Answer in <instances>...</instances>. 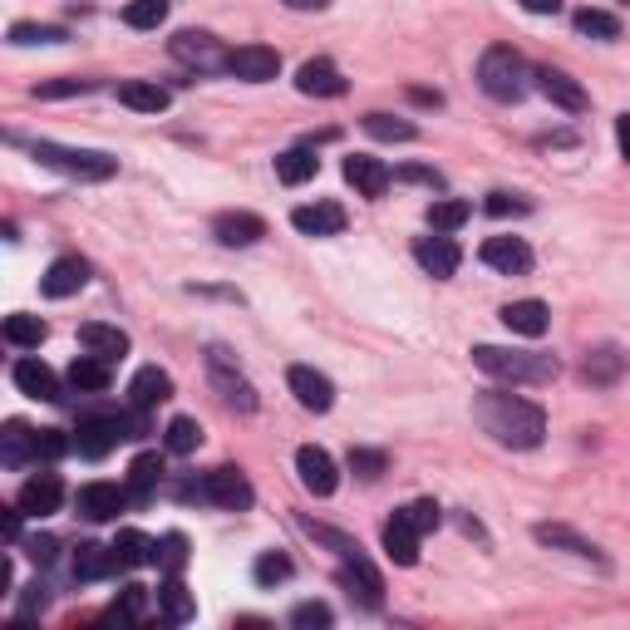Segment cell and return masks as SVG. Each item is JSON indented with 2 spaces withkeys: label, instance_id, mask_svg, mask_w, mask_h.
I'll use <instances>...</instances> for the list:
<instances>
[{
  "label": "cell",
  "instance_id": "f35d334b",
  "mask_svg": "<svg viewBox=\"0 0 630 630\" xmlns=\"http://www.w3.org/2000/svg\"><path fill=\"white\" fill-rule=\"evenodd\" d=\"M621 370H626L621 345H601V350L586 355V380H591V384H616V380H621Z\"/></svg>",
  "mask_w": 630,
  "mask_h": 630
},
{
  "label": "cell",
  "instance_id": "9a60e30c",
  "mask_svg": "<svg viewBox=\"0 0 630 630\" xmlns=\"http://www.w3.org/2000/svg\"><path fill=\"white\" fill-rule=\"evenodd\" d=\"M227 74H237V80H247V84H267L281 74V54L271 45H237L227 60Z\"/></svg>",
  "mask_w": 630,
  "mask_h": 630
},
{
  "label": "cell",
  "instance_id": "f1b7e54d",
  "mask_svg": "<svg viewBox=\"0 0 630 630\" xmlns=\"http://www.w3.org/2000/svg\"><path fill=\"white\" fill-rule=\"evenodd\" d=\"M503 326L513 330V335H527V340H541L551 326V311L541 301H513L503 306Z\"/></svg>",
  "mask_w": 630,
  "mask_h": 630
},
{
  "label": "cell",
  "instance_id": "6da1fadb",
  "mask_svg": "<svg viewBox=\"0 0 630 630\" xmlns=\"http://www.w3.org/2000/svg\"><path fill=\"white\" fill-rule=\"evenodd\" d=\"M473 419L483 424V434H493L503 448H537L547 438V414L541 404L523 400L513 390H483L473 400Z\"/></svg>",
  "mask_w": 630,
  "mask_h": 630
},
{
  "label": "cell",
  "instance_id": "8fae6325",
  "mask_svg": "<svg viewBox=\"0 0 630 630\" xmlns=\"http://www.w3.org/2000/svg\"><path fill=\"white\" fill-rule=\"evenodd\" d=\"M533 84H537V90L547 94L557 109H567V114H586V109H591V94H586L567 70H551V64H541V70H533Z\"/></svg>",
  "mask_w": 630,
  "mask_h": 630
},
{
  "label": "cell",
  "instance_id": "f6af8a7d",
  "mask_svg": "<svg viewBox=\"0 0 630 630\" xmlns=\"http://www.w3.org/2000/svg\"><path fill=\"white\" fill-rule=\"evenodd\" d=\"M70 40V30L64 25H10V45H64Z\"/></svg>",
  "mask_w": 630,
  "mask_h": 630
},
{
  "label": "cell",
  "instance_id": "836d02e7",
  "mask_svg": "<svg viewBox=\"0 0 630 630\" xmlns=\"http://www.w3.org/2000/svg\"><path fill=\"white\" fill-rule=\"evenodd\" d=\"M114 561H118V571L153 567V537H143L138 527H124V533L114 537Z\"/></svg>",
  "mask_w": 630,
  "mask_h": 630
},
{
  "label": "cell",
  "instance_id": "9c48e42d",
  "mask_svg": "<svg viewBox=\"0 0 630 630\" xmlns=\"http://www.w3.org/2000/svg\"><path fill=\"white\" fill-rule=\"evenodd\" d=\"M414 261L434 276V281H448V276H458V267H463V251H458V241H453L448 231H434V237L414 241Z\"/></svg>",
  "mask_w": 630,
  "mask_h": 630
},
{
  "label": "cell",
  "instance_id": "681fc988",
  "mask_svg": "<svg viewBox=\"0 0 630 630\" xmlns=\"http://www.w3.org/2000/svg\"><path fill=\"white\" fill-rule=\"evenodd\" d=\"M345 463H350V473H355V478H364V483H374L384 468H390V458H384L380 448H350Z\"/></svg>",
  "mask_w": 630,
  "mask_h": 630
},
{
  "label": "cell",
  "instance_id": "4316f807",
  "mask_svg": "<svg viewBox=\"0 0 630 630\" xmlns=\"http://www.w3.org/2000/svg\"><path fill=\"white\" fill-rule=\"evenodd\" d=\"M80 345L90 350V355H99V360H124L128 355V335L118 326H104V320H90V326H80Z\"/></svg>",
  "mask_w": 630,
  "mask_h": 630
},
{
  "label": "cell",
  "instance_id": "f907efd6",
  "mask_svg": "<svg viewBox=\"0 0 630 630\" xmlns=\"http://www.w3.org/2000/svg\"><path fill=\"white\" fill-rule=\"evenodd\" d=\"M330 621H335V611H330L326 601H301V606L291 611V626H296V630H326Z\"/></svg>",
  "mask_w": 630,
  "mask_h": 630
},
{
  "label": "cell",
  "instance_id": "d6986e66",
  "mask_svg": "<svg viewBox=\"0 0 630 630\" xmlns=\"http://www.w3.org/2000/svg\"><path fill=\"white\" fill-rule=\"evenodd\" d=\"M533 537L541 541V547H557V551H571V557H581V561H596V567H611V561H606V551L596 547V541H586L581 533H571L567 523H537Z\"/></svg>",
  "mask_w": 630,
  "mask_h": 630
},
{
  "label": "cell",
  "instance_id": "680465c9",
  "mask_svg": "<svg viewBox=\"0 0 630 630\" xmlns=\"http://www.w3.org/2000/svg\"><path fill=\"white\" fill-rule=\"evenodd\" d=\"M20 517H25V513H20V503H16V507H0V527H6V541H10V547L20 541Z\"/></svg>",
  "mask_w": 630,
  "mask_h": 630
},
{
  "label": "cell",
  "instance_id": "e0dca14e",
  "mask_svg": "<svg viewBox=\"0 0 630 630\" xmlns=\"http://www.w3.org/2000/svg\"><path fill=\"white\" fill-rule=\"evenodd\" d=\"M478 257H483V267H493L503 276H527L533 271V247H527L523 237H488Z\"/></svg>",
  "mask_w": 630,
  "mask_h": 630
},
{
  "label": "cell",
  "instance_id": "7c38bea8",
  "mask_svg": "<svg viewBox=\"0 0 630 630\" xmlns=\"http://www.w3.org/2000/svg\"><path fill=\"white\" fill-rule=\"evenodd\" d=\"M286 384H291L296 404L311 409V414H326V409L335 404V384L320 370H311V364H291V370H286Z\"/></svg>",
  "mask_w": 630,
  "mask_h": 630
},
{
  "label": "cell",
  "instance_id": "484cf974",
  "mask_svg": "<svg viewBox=\"0 0 630 630\" xmlns=\"http://www.w3.org/2000/svg\"><path fill=\"white\" fill-rule=\"evenodd\" d=\"M163 400H173V374L158 370V364H143L134 380H128V404L134 409H158Z\"/></svg>",
  "mask_w": 630,
  "mask_h": 630
},
{
  "label": "cell",
  "instance_id": "44dd1931",
  "mask_svg": "<svg viewBox=\"0 0 630 630\" xmlns=\"http://www.w3.org/2000/svg\"><path fill=\"white\" fill-rule=\"evenodd\" d=\"M291 227L301 237H340L345 231V207L340 203H306L291 213Z\"/></svg>",
  "mask_w": 630,
  "mask_h": 630
},
{
  "label": "cell",
  "instance_id": "30bf717a",
  "mask_svg": "<svg viewBox=\"0 0 630 630\" xmlns=\"http://www.w3.org/2000/svg\"><path fill=\"white\" fill-rule=\"evenodd\" d=\"M10 380H16V390H20V394H30V400H40V404H60V400H64V390H60V374H54L45 360H35V355L16 360V370H10Z\"/></svg>",
  "mask_w": 630,
  "mask_h": 630
},
{
  "label": "cell",
  "instance_id": "83f0119b",
  "mask_svg": "<svg viewBox=\"0 0 630 630\" xmlns=\"http://www.w3.org/2000/svg\"><path fill=\"white\" fill-rule=\"evenodd\" d=\"M158 611H163V621L168 626H187L197 616V601L183 586V571H168V581L158 586Z\"/></svg>",
  "mask_w": 630,
  "mask_h": 630
},
{
  "label": "cell",
  "instance_id": "7dc6e473",
  "mask_svg": "<svg viewBox=\"0 0 630 630\" xmlns=\"http://www.w3.org/2000/svg\"><path fill=\"white\" fill-rule=\"evenodd\" d=\"M291 557H281V551H261L257 557V567H251V577H257V586H281V581H291Z\"/></svg>",
  "mask_w": 630,
  "mask_h": 630
},
{
  "label": "cell",
  "instance_id": "603a6c76",
  "mask_svg": "<svg viewBox=\"0 0 630 630\" xmlns=\"http://www.w3.org/2000/svg\"><path fill=\"white\" fill-rule=\"evenodd\" d=\"M296 90L306 99H340L345 94V74H340L330 60H306L301 70H296Z\"/></svg>",
  "mask_w": 630,
  "mask_h": 630
},
{
  "label": "cell",
  "instance_id": "5bb4252c",
  "mask_svg": "<svg viewBox=\"0 0 630 630\" xmlns=\"http://www.w3.org/2000/svg\"><path fill=\"white\" fill-rule=\"evenodd\" d=\"M296 473H301V483H306V493H316V497H330L340 488V473H335V458H330L326 448H316V444H306V448H296Z\"/></svg>",
  "mask_w": 630,
  "mask_h": 630
},
{
  "label": "cell",
  "instance_id": "d590c367",
  "mask_svg": "<svg viewBox=\"0 0 630 630\" xmlns=\"http://www.w3.org/2000/svg\"><path fill=\"white\" fill-rule=\"evenodd\" d=\"M70 384L80 394H104L109 384H114V370H109V360H99V355H80L70 364Z\"/></svg>",
  "mask_w": 630,
  "mask_h": 630
},
{
  "label": "cell",
  "instance_id": "60d3db41",
  "mask_svg": "<svg viewBox=\"0 0 630 630\" xmlns=\"http://www.w3.org/2000/svg\"><path fill=\"white\" fill-rule=\"evenodd\" d=\"M163 448L178 453V458L197 453V448H203V424H197V419H173V424L163 428Z\"/></svg>",
  "mask_w": 630,
  "mask_h": 630
},
{
  "label": "cell",
  "instance_id": "94428289",
  "mask_svg": "<svg viewBox=\"0 0 630 630\" xmlns=\"http://www.w3.org/2000/svg\"><path fill=\"white\" fill-rule=\"evenodd\" d=\"M616 143H621V158L630 163V114L616 118Z\"/></svg>",
  "mask_w": 630,
  "mask_h": 630
},
{
  "label": "cell",
  "instance_id": "5b68a950",
  "mask_svg": "<svg viewBox=\"0 0 630 630\" xmlns=\"http://www.w3.org/2000/svg\"><path fill=\"white\" fill-rule=\"evenodd\" d=\"M183 503H207V507H223V513H247L251 503H257V493H251L247 473L231 468V463H223V468L203 473V478L183 483Z\"/></svg>",
  "mask_w": 630,
  "mask_h": 630
},
{
  "label": "cell",
  "instance_id": "cb8c5ba5",
  "mask_svg": "<svg viewBox=\"0 0 630 630\" xmlns=\"http://www.w3.org/2000/svg\"><path fill=\"white\" fill-rule=\"evenodd\" d=\"M213 237L223 241V247H257V241L267 237V223H261L257 213H217Z\"/></svg>",
  "mask_w": 630,
  "mask_h": 630
},
{
  "label": "cell",
  "instance_id": "d6a6232c",
  "mask_svg": "<svg viewBox=\"0 0 630 630\" xmlns=\"http://www.w3.org/2000/svg\"><path fill=\"white\" fill-rule=\"evenodd\" d=\"M158 483H163V458L158 453H138L134 463H128V497H134V503H148L153 493H158Z\"/></svg>",
  "mask_w": 630,
  "mask_h": 630
},
{
  "label": "cell",
  "instance_id": "74e56055",
  "mask_svg": "<svg viewBox=\"0 0 630 630\" xmlns=\"http://www.w3.org/2000/svg\"><path fill=\"white\" fill-rule=\"evenodd\" d=\"M109 621H118V626H143L148 621V586H138V581H128L124 591L114 596V611H109Z\"/></svg>",
  "mask_w": 630,
  "mask_h": 630
},
{
  "label": "cell",
  "instance_id": "d4e9b609",
  "mask_svg": "<svg viewBox=\"0 0 630 630\" xmlns=\"http://www.w3.org/2000/svg\"><path fill=\"white\" fill-rule=\"evenodd\" d=\"M207 364H213V380H217V390L227 394V404H237L241 414H251V409H257V390H251V384L241 380L237 370H231L227 350H223V345H213V355H207Z\"/></svg>",
  "mask_w": 630,
  "mask_h": 630
},
{
  "label": "cell",
  "instance_id": "4fadbf2b",
  "mask_svg": "<svg viewBox=\"0 0 630 630\" xmlns=\"http://www.w3.org/2000/svg\"><path fill=\"white\" fill-rule=\"evenodd\" d=\"M20 513L25 517H50V513H60V503H64V483H60V473H35V478H25L20 483Z\"/></svg>",
  "mask_w": 630,
  "mask_h": 630
},
{
  "label": "cell",
  "instance_id": "11a10c76",
  "mask_svg": "<svg viewBox=\"0 0 630 630\" xmlns=\"http://www.w3.org/2000/svg\"><path fill=\"white\" fill-rule=\"evenodd\" d=\"M94 80H50V84H35L40 99H70V94H90Z\"/></svg>",
  "mask_w": 630,
  "mask_h": 630
},
{
  "label": "cell",
  "instance_id": "6f0895ef",
  "mask_svg": "<svg viewBox=\"0 0 630 630\" xmlns=\"http://www.w3.org/2000/svg\"><path fill=\"white\" fill-rule=\"evenodd\" d=\"M394 178H400V183H424V187H444V173H438V168H424V163H404Z\"/></svg>",
  "mask_w": 630,
  "mask_h": 630
},
{
  "label": "cell",
  "instance_id": "3957f363",
  "mask_svg": "<svg viewBox=\"0 0 630 630\" xmlns=\"http://www.w3.org/2000/svg\"><path fill=\"white\" fill-rule=\"evenodd\" d=\"M478 84L497 104H517V99L533 90V70H527V60L513 45H493L478 60Z\"/></svg>",
  "mask_w": 630,
  "mask_h": 630
},
{
  "label": "cell",
  "instance_id": "ee69618b",
  "mask_svg": "<svg viewBox=\"0 0 630 630\" xmlns=\"http://www.w3.org/2000/svg\"><path fill=\"white\" fill-rule=\"evenodd\" d=\"M153 567L183 571V567H187V537H183V533H163L158 541H153Z\"/></svg>",
  "mask_w": 630,
  "mask_h": 630
},
{
  "label": "cell",
  "instance_id": "ffe728a7",
  "mask_svg": "<svg viewBox=\"0 0 630 630\" xmlns=\"http://www.w3.org/2000/svg\"><path fill=\"white\" fill-rule=\"evenodd\" d=\"M84 286H90V261H80V257H60V261H50V271L40 276V291H45L50 301H64V296H80Z\"/></svg>",
  "mask_w": 630,
  "mask_h": 630
},
{
  "label": "cell",
  "instance_id": "91938a15",
  "mask_svg": "<svg viewBox=\"0 0 630 630\" xmlns=\"http://www.w3.org/2000/svg\"><path fill=\"white\" fill-rule=\"evenodd\" d=\"M523 10H527V16H557L561 0H523Z\"/></svg>",
  "mask_w": 630,
  "mask_h": 630
},
{
  "label": "cell",
  "instance_id": "277c9868",
  "mask_svg": "<svg viewBox=\"0 0 630 630\" xmlns=\"http://www.w3.org/2000/svg\"><path fill=\"white\" fill-rule=\"evenodd\" d=\"M148 409H134V414H80L74 424V448L84 458H104L109 448H118V438H143L148 434Z\"/></svg>",
  "mask_w": 630,
  "mask_h": 630
},
{
  "label": "cell",
  "instance_id": "52a82bcc",
  "mask_svg": "<svg viewBox=\"0 0 630 630\" xmlns=\"http://www.w3.org/2000/svg\"><path fill=\"white\" fill-rule=\"evenodd\" d=\"M173 60L197 74H217V70H227L231 50L217 45V35H207V30H183V35H173Z\"/></svg>",
  "mask_w": 630,
  "mask_h": 630
},
{
  "label": "cell",
  "instance_id": "7402d4cb",
  "mask_svg": "<svg viewBox=\"0 0 630 630\" xmlns=\"http://www.w3.org/2000/svg\"><path fill=\"white\" fill-rule=\"evenodd\" d=\"M35 458H40V428L10 419V424L0 428V463H6V468H25V463H35Z\"/></svg>",
  "mask_w": 630,
  "mask_h": 630
},
{
  "label": "cell",
  "instance_id": "1f68e13d",
  "mask_svg": "<svg viewBox=\"0 0 630 630\" xmlns=\"http://www.w3.org/2000/svg\"><path fill=\"white\" fill-rule=\"evenodd\" d=\"M118 104L138 109V114H163V109L173 104V94L163 90V84H153V80H124L118 84Z\"/></svg>",
  "mask_w": 630,
  "mask_h": 630
},
{
  "label": "cell",
  "instance_id": "db71d44e",
  "mask_svg": "<svg viewBox=\"0 0 630 630\" xmlns=\"http://www.w3.org/2000/svg\"><path fill=\"white\" fill-rule=\"evenodd\" d=\"M488 207L493 217H523V213H533V203H527V197H517V193H488Z\"/></svg>",
  "mask_w": 630,
  "mask_h": 630
},
{
  "label": "cell",
  "instance_id": "b9f144b4",
  "mask_svg": "<svg viewBox=\"0 0 630 630\" xmlns=\"http://www.w3.org/2000/svg\"><path fill=\"white\" fill-rule=\"evenodd\" d=\"M577 30L581 35H591V40H621V20L611 16V10H596V6H581L577 16Z\"/></svg>",
  "mask_w": 630,
  "mask_h": 630
},
{
  "label": "cell",
  "instance_id": "ab89813d",
  "mask_svg": "<svg viewBox=\"0 0 630 630\" xmlns=\"http://www.w3.org/2000/svg\"><path fill=\"white\" fill-rule=\"evenodd\" d=\"M424 217H428V227H434V231H458L473 217V207L463 203V197H434Z\"/></svg>",
  "mask_w": 630,
  "mask_h": 630
},
{
  "label": "cell",
  "instance_id": "7bdbcfd3",
  "mask_svg": "<svg viewBox=\"0 0 630 630\" xmlns=\"http://www.w3.org/2000/svg\"><path fill=\"white\" fill-rule=\"evenodd\" d=\"M364 134H374L384 143H409L419 128L409 124V118H394V114H364Z\"/></svg>",
  "mask_w": 630,
  "mask_h": 630
},
{
  "label": "cell",
  "instance_id": "f546056e",
  "mask_svg": "<svg viewBox=\"0 0 630 630\" xmlns=\"http://www.w3.org/2000/svg\"><path fill=\"white\" fill-rule=\"evenodd\" d=\"M380 541H384V551H390L394 567H419V533L404 523V513H394L390 523H384Z\"/></svg>",
  "mask_w": 630,
  "mask_h": 630
},
{
  "label": "cell",
  "instance_id": "816d5d0a",
  "mask_svg": "<svg viewBox=\"0 0 630 630\" xmlns=\"http://www.w3.org/2000/svg\"><path fill=\"white\" fill-rule=\"evenodd\" d=\"M45 606H50V586H45V581L25 586V591H20V601H16V621H20V626L35 621V616L45 611Z\"/></svg>",
  "mask_w": 630,
  "mask_h": 630
},
{
  "label": "cell",
  "instance_id": "7a4b0ae2",
  "mask_svg": "<svg viewBox=\"0 0 630 630\" xmlns=\"http://www.w3.org/2000/svg\"><path fill=\"white\" fill-rule=\"evenodd\" d=\"M473 364L507 384H551L561 374L557 355H533V350H503V345H473Z\"/></svg>",
  "mask_w": 630,
  "mask_h": 630
},
{
  "label": "cell",
  "instance_id": "e575fe53",
  "mask_svg": "<svg viewBox=\"0 0 630 630\" xmlns=\"http://www.w3.org/2000/svg\"><path fill=\"white\" fill-rule=\"evenodd\" d=\"M320 173V158L311 148H286V153H276V178H281L286 187H301V183H311Z\"/></svg>",
  "mask_w": 630,
  "mask_h": 630
},
{
  "label": "cell",
  "instance_id": "c3c4849f",
  "mask_svg": "<svg viewBox=\"0 0 630 630\" xmlns=\"http://www.w3.org/2000/svg\"><path fill=\"white\" fill-rule=\"evenodd\" d=\"M404 523L414 527L419 537H424V533H434V527L444 523V507H438L434 497H419V503H409V507H404Z\"/></svg>",
  "mask_w": 630,
  "mask_h": 630
},
{
  "label": "cell",
  "instance_id": "9f6ffc18",
  "mask_svg": "<svg viewBox=\"0 0 630 630\" xmlns=\"http://www.w3.org/2000/svg\"><path fill=\"white\" fill-rule=\"evenodd\" d=\"M74 448V438L70 434H60V428H40V458H64V453Z\"/></svg>",
  "mask_w": 630,
  "mask_h": 630
},
{
  "label": "cell",
  "instance_id": "ac0fdd59",
  "mask_svg": "<svg viewBox=\"0 0 630 630\" xmlns=\"http://www.w3.org/2000/svg\"><path fill=\"white\" fill-rule=\"evenodd\" d=\"M345 183L355 187L360 197H370V203H380V197L390 193L394 173L384 168L380 158H370V153H350V158H345Z\"/></svg>",
  "mask_w": 630,
  "mask_h": 630
},
{
  "label": "cell",
  "instance_id": "8d00e7d4",
  "mask_svg": "<svg viewBox=\"0 0 630 630\" xmlns=\"http://www.w3.org/2000/svg\"><path fill=\"white\" fill-rule=\"evenodd\" d=\"M0 335H6V345H16V350H40L50 335V326L40 316H6Z\"/></svg>",
  "mask_w": 630,
  "mask_h": 630
},
{
  "label": "cell",
  "instance_id": "8992f818",
  "mask_svg": "<svg viewBox=\"0 0 630 630\" xmlns=\"http://www.w3.org/2000/svg\"><path fill=\"white\" fill-rule=\"evenodd\" d=\"M30 153H35V163H45V168H60L70 173V178L80 183H104L118 173V158H109V153H94V148H64V143H30Z\"/></svg>",
  "mask_w": 630,
  "mask_h": 630
},
{
  "label": "cell",
  "instance_id": "f5cc1de1",
  "mask_svg": "<svg viewBox=\"0 0 630 630\" xmlns=\"http://www.w3.org/2000/svg\"><path fill=\"white\" fill-rule=\"evenodd\" d=\"M20 547H25V557L35 561V567H50V561L60 557V541H54L50 533H35V537H25V541H20Z\"/></svg>",
  "mask_w": 630,
  "mask_h": 630
},
{
  "label": "cell",
  "instance_id": "bcb514c9",
  "mask_svg": "<svg viewBox=\"0 0 630 630\" xmlns=\"http://www.w3.org/2000/svg\"><path fill=\"white\" fill-rule=\"evenodd\" d=\"M163 20H168V0H128L124 10V25L134 30H158Z\"/></svg>",
  "mask_w": 630,
  "mask_h": 630
},
{
  "label": "cell",
  "instance_id": "4dcf8cb0",
  "mask_svg": "<svg viewBox=\"0 0 630 630\" xmlns=\"http://www.w3.org/2000/svg\"><path fill=\"white\" fill-rule=\"evenodd\" d=\"M118 561H114V547H99V541H80L74 551V581H104L114 577Z\"/></svg>",
  "mask_w": 630,
  "mask_h": 630
},
{
  "label": "cell",
  "instance_id": "2e32d148",
  "mask_svg": "<svg viewBox=\"0 0 630 630\" xmlns=\"http://www.w3.org/2000/svg\"><path fill=\"white\" fill-rule=\"evenodd\" d=\"M340 586H345L360 606H370V611H380L384 606V577L374 571L370 557H350L345 567H340Z\"/></svg>",
  "mask_w": 630,
  "mask_h": 630
},
{
  "label": "cell",
  "instance_id": "ba28073f",
  "mask_svg": "<svg viewBox=\"0 0 630 630\" xmlns=\"http://www.w3.org/2000/svg\"><path fill=\"white\" fill-rule=\"evenodd\" d=\"M128 503H134V497H128V488H118V483H84V488L74 493V507H80V517H90V523H114Z\"/></svg>",
  "mask_w": 630,
  "mask_h": 630
},
{
  "label": "cell",
  "instance_id": "6125c7cd",
  "mask_svg": "<svg viewBox=\"0 0 630 630\" xmlns=\"http://www.w3.org/2000/svg\"><path fill=\"white\" fill-rule=\"evenodd\" d=\"M281 6H286V10H326L330 0H281Z\"/></svg>",
  "mask_w": 630,
  "mask_h": 630
}]
</instances>
